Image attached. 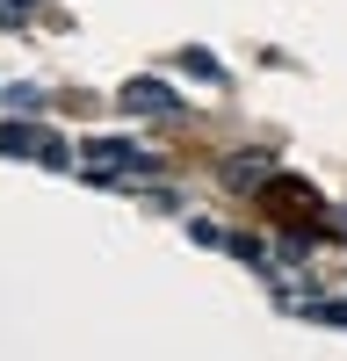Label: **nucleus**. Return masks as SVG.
<instances>
[{"mask_svg":"<svg viewBox=\"0 0 347 361\" xmlns=\"http://www.w3.org/2000/svg\"><path fill=\"white\" fill-rule=\"evenodd\" d=\"M152 166H159V159H152V152H138L130 137H95V145L80 152V173L95 180V188H116V180H130V173H152Z\"/></svg>","mask_w":347,"mask_h":361,"instance_id":"nucleus-1","label":"nucleus"},{"mask_svg":"<svg viewBox=\"0 0 347 361\" xmlns=\"http://www.w3.org/2000/svg\"><path fill=\"white\" fill-rule=\"evenodd\" d=\"M116 102H123V116H181V94H174V87L166 80H123V94H116Z\"/></svg>","mask_w":347,"mask_h":361,"instance_id":"nucleus-2","label":"nucleus"},{"mask_svg":"<svg viewBox=\"0 0 347 361\" xmlns=\"http://www.w3.org/2000/svg\"><path fill=\"white\" fill-rule=\"evenodd\" d=\"M217 173H224V188H268V180H275V159H268V152H231Z\"/></svg>","mask_w":347,"mask_h":361,"instance_id":"nucleus-3","label":"nucleus"},{"mask_svg":"<svg viewBox=\"0 0 347 361\" xmlns=\"http://www.w3.org/2000/svg\"><path fill=\"white\" fill-rule=\"evenodd\" d=\"M44 130H29V123H0V159H22V152H37Z\"/></svg>","mask_w":347,"mask_h":361,"instance_id":"nucleus-4","label":"nucleus"},{"mask_svg":"<svg viewBox=\"0 0 347 361\" xmlns=\"http://www.w3.org/2000/svg\"><path fill=\"white\" fill-rule=\"evenodd\" d=\"M181 66H188V73H195V80H210V87H217V80H224V66H217V58H210V51H188V58H181Z\"/></svg>","mask_w":347,"mask_h":361,"instance_id":"nucleus-5","label":"nucleus"},{"mask_svg":"<svg viewBox=\"0 0 347 361\" xmlns=\"http://www.w3.org/2000/svg\"><path fill=\"white\" fill-rule=\"evenodd\" d=\"M224 246H231V253H239V260H260V253H268V246H260V238H253V231H224Z\"/></svg>","mask_w":347,"mask_h":361,"instance_id":"nucleus-6","label":"nucleus"},{"mask_svg":"<svg viewBox=\"0 0 347 361\" xmlns=\"http://www.w3.org/2000/svg\"><path fill=\"white\" fill-rule=\"evenodd\" d=\"M29 8H37V0H0V29H22Z\"/></svg>","mask_w":347,"mask_h":361,"instance_id":"nucleus-7","label":"nucleus"},{"mask_svg":"<svg viewBox=\"0 0 347 361\" xmlns=\"http://www.w3.org/2000/svg\"><path fill=\"white\" fill-rule=\"evenodd\" d=\"M37 159H44V166H73V152H66L58 137H44V145H37Z\"/></svg>","mask_w":347,"mask_h":361,"instance_id":"nucleus-8","label":"nucleus"}]
</instances>
